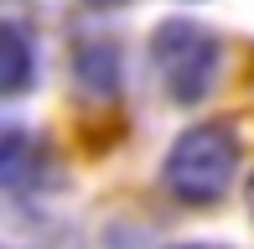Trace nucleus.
I'll return each instance as SVG.
<instances>
[{
	"label": "nucleus",
	"instance_id": "6e6552de",
	"mask_svg": "<svg viewBox=\"0 0 254 249\" xmlns=\"http://www.w3.org/2000/svg\"><path fill=\"white\" fill-rule=\"evenodd\" d=\"M249 213H254V177H249Z\"/></svg>",
	"mask_w": 254,
	"mask_h": 249
},
{
	"label": "nucleus",
	"instance_id": "423d86ee",
	"mask_svg": "<svg viewBox=\"0 0 254 249\" xmlns=\"http://www.w3.org/2000/svg\"><path fill=\"white\" fill-rule=\"evenodd\" d=\"M171 249H223V244H171Z\"/></svg>",
	"mask_w": 254,
	"mask_h": 249
},
{
	"label": "nucleus",
	"instance_id": "0eeeda50",
	"mask_svg": "<svg viewBox=\"0 0 254 249\" xmlns=\"http://www.w3.org/2000/svg\"><path fill=\"white\" fill-rule=\"evenodd\" d=\"M88 5H125V0H88Z\"/></svg>",
	"mask_w": 254,
	"mask_h": 249
},
{
	"label": "nucleus",
	"instance_id": "f03ea898",
	"mask_svg": "<svg viewBox=\"0 0 254 249\" xmlns=\"http://www.w3.org/2000/svg\"><path fill=\"white\" fill-rule=\"evenodd\" d=\"M151 67L171 104H197L213 94L218 73H223V42L197 21L171 16L151 31Z\"/></svg>",
	"mask_w": 254,
	"mask_h": 249
},
{
	"label": "nucleus",
	"instance_id": "39448f33",
	"mask_svg": "<svg viewBox=\"0 0 254 249\" xmlns=\"http://www.w3.org/2000/svg\"><path fill=\"white\" fill-rule=\"evenodd\" d=\"M37 83V42L21 21H0V99H21Z\"/></svg>",
	"mask_w": 254,
	"mask_h": 249
},
{
	"label": "nucleus",
	"instance_id": "f257e3e1",
	"mask_svg": "<svg viewBox=\"0 0 254 249\" xmlns=\"http://www.w3.org/2000/svg\"><path fill=\"white\" fill-rule=\"evenodd\" d=\"M239 161H244V140H239L234 124L207 120V124H187V130L171 140L166 161H161V182L177 202L187 208H207L218 202L239 177Z\"/></svg>",
	"mask_w": 254,
	"mask_h": 249
},
{
	"label": "nucleus",
	"instance_id": "7ed1b4c3",
	"mask_svg": "<svg viewBox=\"0 0 254 249\" xmlns=\"http://www.w3.org/2000/svg\"><path fill=\"white\" fill-rule=\"evenodd\" d=\"M47 177V145L26 124H0V187L31 192Z\"/></svg>",
	"mask_w": 254,
	"mask_h": 249
},
{
	"label": "nucleus",
	"instance_id": "20e7f679",
	"mask_svg": "<svg viewBox=\"0 0 254 249\" xmlns=\"http://www.w3.org/2000/svg\"><path fill=\"white\" fill-rule=\"evenodd\" d=\"M73 78L88 99H114L125 83V58H120V42L109 37H83L73 47Z\"/></svg>",
	"mask_w": 254,
	"mask_h": 249
}]
</instances>
